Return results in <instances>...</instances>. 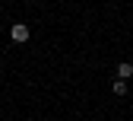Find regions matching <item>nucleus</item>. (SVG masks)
I'll return each instance as SVG.
<instances>
[{"label": "nucleus", "mask_w": 133, "mask_h": 121, "mask_svg": "<svg viewBox=\"0 0 133 121\" xmlns=\"http://www.w3.org/2000/svg\"><path fill=\"white\" fill-rule=\"evenodd\" d=\"M130 77H133V64L130 61H121L117 64V80H130Z\"/></svg>", "instance_id": "f03ea898"}, {"label": "nucleus", "mask_w": 133, "mask_h": 121, "mask_svg": "<svg viewBox=\"0 0 133 121\" xmlns=\"http://www.w3.org/2000/svg\"><path fill=\"white\" fill-rule=\"evenodd\" d=\"M10 38H13L16 45H25V42H29V26H25V22H16V26L10 29Z\"/></svg>", "instance_id": "f257e3e1"}, {"label": "nucleus", "mask_w": 133, "mask_h": 121, "mask_svg": "<svg viewBox=\"0 0 133 121\" xmlns=\"http://www.w3.org/2000/svg\"><path fill=\"white\" fill-rule=\"evenodd\" d=\"M114 96H127V80H114Z\"/></svg>", "instance_id": "7ed1b4c3"}]
</instances>
